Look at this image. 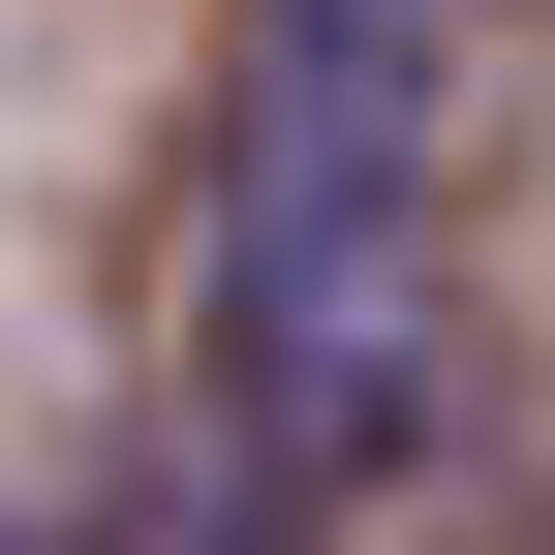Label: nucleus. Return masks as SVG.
<instances>
[{
  "label": "nucleus",
  "instance_id": "nucleus-1",
  "mask_svg": "<svg viewBox=\"0 0 555 555\" xmlns=\"http://www.w3.org/2000/svg\"><path fill=\"white\" fill-rule=\"evenodd\" d=\"M62 555H278V494H247V463H155V494H93Z\"/></svg>",
  "mask_w": 555,
  "mask_h": 555
}]
</instances>
